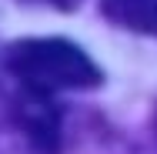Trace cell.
<instances>
[{"label": "cell", "instance_id": "obj_1", "mask_svg": "<svg viewBox=\"0 0 157 154\" xmlns=\"http://www.w3.org/2000/svg\"><path fill=\"white\" fill-rule=\"evenodd\" d=\"M7 74L17 81V87L33 94L60 91H90L104 84V74L74 40L63 37H24L7 47Z\"/></svg>", "mask_w": 157, "mask_h": 154}, {"label": "cell", "instance_id": "obj_2", "mask_svg": "<svg viewBox=\"0 0 157 154\" xmlns=\"http://www.w3.org/2000/svg\"><path fill=\"white\" fill-rule=\"evenodd\" d=\"M10 121L24 141V154H60V111L54 97L17 87L10 101Z\"/></svg>", "mask_w": 157, "mask_h": 154}, {"label": "cell", "instance_id": "obj_3", "mask_svg": "<svg viewBox=\"0 0 157 154\" xmlns=\"http://www.w3.org/2000/svg\"><path fill=\"white\" fill-rule=\"evenodd\" d=\"M100 14L124 30L157 37V0H100Z\"/></svg>", "mask_w": 157, "mask_h": 154}, {"label": "cell", "instance_id": "obj_4", "mask_svg": "<svg viewBox=\"0 0 157 154\" xmlns=\"http://www.w3.org/2000/svg\"><path fill=\"white\" fill-rule=\"evenodd\" d=\"M24 3H40V7H54V10H77L84 0H24Z\"/></svg>", "mask_w": 157, "mask_h": 154}, {"label": "cell", "instance_id": "obj_5", "mask_svg": "<svg viewBox=\"0 0 157 154\" xmlns=\"http://www.w3.org/2000/svg\"><path fill=\"white\" fill-rule=\"evenodd\" d=\"M154 127H157V117H154Z\"/></svg>", "mask_w": 157, "mask_h": 154}]
</instances>
